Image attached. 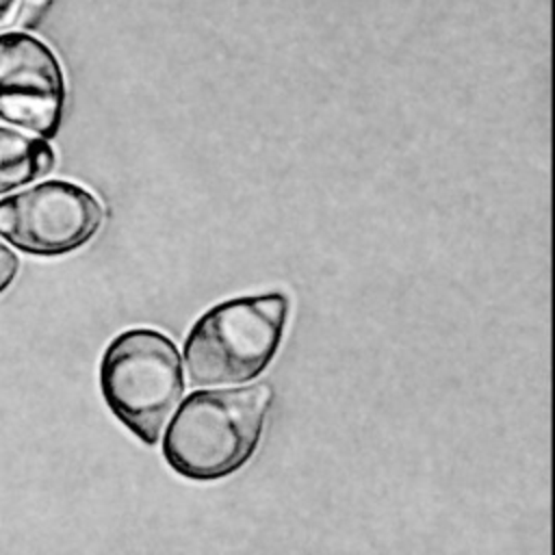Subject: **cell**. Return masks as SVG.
I'll list each match as a JSON object with an SVG mask.
<instances>
[{
	"mask_svg": "<svg viewBox=\"0 0 555 555\" xmlns=\"http://www.w3.org/2000/svg\"><path fill=\"white\" fill-rule=\"evenodd\" d=\"M65 108V76L56 54L26 30L0 35V119L54 139Z\"/></svg>",
	"mask_w": 555,
	"mask_h": 555,
	"instance_id": "cell-5",
	"label": "cell"
},
{
	"mask_svg": "<svg viewBox=\"0 0 555 555\" xmlns=\"http://www.w3.org/2000/svg\"><path fill=\"white\" fill-rule=\"evenodd\" d=\"M100 390L115 418L145 444H156L184 392L180 353L152 327L117 334L100 360Z\"/></svg>",
	"mask_w": 555,
	"mask_h": 555,
	"instance_id": "cell-3",
	"label": "cell"
},
{
	"mask_svg": "<svg viewBox=\"0 0 555 555\" xmlns=\"http://www.w3.org/2000/svg\"><path fill=\"white\" fill-rule=\"evenodd\" d=\"M288 306L284 293L271 291L208 308L184 340L191 384H243L258 377L282 345Z\"/></svg>",
	"mask_w": 555,
	"mask_h": 555,
	"instance_id": "cell-2",
	"label": "cell"
},
{
	"mask_svg": "<svg viewBox=\"0 0 555 555\" xmlns=\"http://www.w3.org/2000/svg\"><path fill=\"white\" fill-rule=\"evenodd\" d=\"M22 260L20 254L0 238V295L15 282Z\"/></svg>",
	"mask_w": 555,
	"mask_h": 555,
	"instance_id": "cell-7",
	"label": "cell"
},
{
	"mask_svg": "<svg viewBox=\"0 0 555 555\" xmlns=\"http://www.w3.org/2000/svg\"><path fill=\"white\" fill-rule=\"evenodd\" d=\"M271 403L273 388L264 382L191 392L163 438L167 464L193 481L236 473L256 453Z\"/></svg>",
	"mask_w": 555,
	"mask_h": 555,
	"instance_id": "cell-1",
	"label": "cell"
},
{
	"mask_svg": "<svg viewBox=\"0 0 555 555\" xmlns=\"http://www.w3.org/2000/svg\"><path fill=\"white\" fill-rule=\"evenodd\" d=\"M104 223V206L69 180H37L0 195V238L15 251L54 258L87 245Z\"/></svg>",
	"mask_w": 555,
	"mask_h": 555,
	"instance_id": "cell-4",
	"label": "cell"
},
{
	"mask_svg": "<svg viewBox=\"0 0 555 555\" xmlns=\"http://www.w3.org/2000/svg\"><path fill=\"white\" fill-rule=\"evenodd\" d=\"M54 0H22V7H20V13H17V20L24 28H33L39 24V20L48 13L50 4Z\"/></svg>",
	"mask_w": 555,
	"mask_h": 555,
	"instance_id": "cell-8",
	"label": "cell"
},
{
	"mask_svg": "<svg viewBox=\"0 0 555 555\" xmlns=\"http://www.w3.org/2000/svg\"><path fill=\"white\" fill-rule=\"evenodd\" d=\"M54 165L56 154L48 139L0 124V195L41 180Z\"/></svg>",
	"mask_w": 555,
	"mask_h": 555,
	"instance_id": "cell-6",
	"label": "cell"
},
{
	"mask_svg": "<svg viewBox=\"0 0 555 555\" xmlns=\"http://www.w3.org/2000/svg\"><path fill=\"white\" fill-rule=\"evenodd\" d=\"M22 0H0V28H9L20 13Z\"/></svg>",
	"mask_w": 555,
	"mask_h": 555,
	"instance_id": "cell-9",
	"label": "cell"
}]
</instances>
